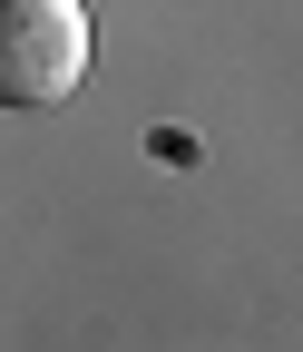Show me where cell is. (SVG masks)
I'll return each mask as SVG.
<instances>
[{"label":"cell","instance_id":"6da1fadb","mask_svg":"<svg viewBox=\"0 0 303 352\" xmlns=\"http://www.w3.org/2000/svg\"><path fill=\"white\" fill-rule=\"evenodd\" d=\"M98 59L89 0H0V108H59Z\"/></svg>","mask_w":303,"mask_h":352}]
</instances>
